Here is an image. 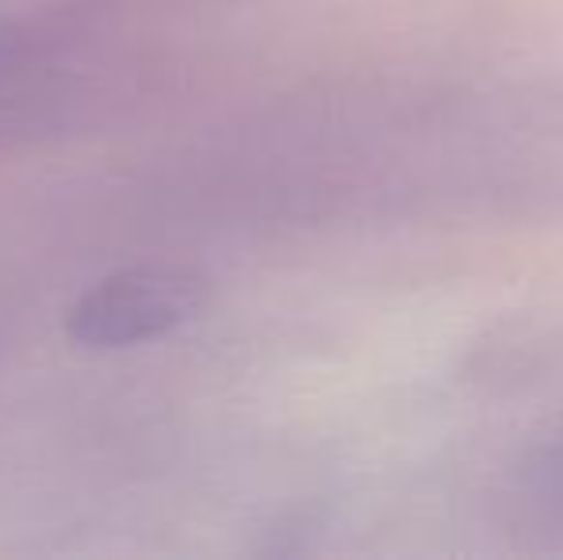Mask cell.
<instances>
[{
    "instance_id": "obj_1",
    "label": "cell",
    "mask_w": 563,
    "mask_h": 560,
    "mask_svg": "<svg viewBox=\"0 0 563 560\" xmlns=\"http://www.w3.org/2000/svg\"><path fill=\"white\" fill-rule=\"evenodd\" d=\"M203 307V273L173 262H146L108 273L85 288L66 311V334L85 350H131L188 327Z\"/></svg>"
},
{
    "instance_id": "obj_2",
    "label": "cell",
    "mask_w": 563,
    "mask_h": 560,
    "mask_svg": "<svg viewBox=\"0 0 563 560\" xmlns=\"http://www.w3.org/2000/svg\"><path fill=\"white\" fill-rule=\"evenodd\" d=\"M0 345H4V334H0Z\"/></svg>"
}]
</instances>
